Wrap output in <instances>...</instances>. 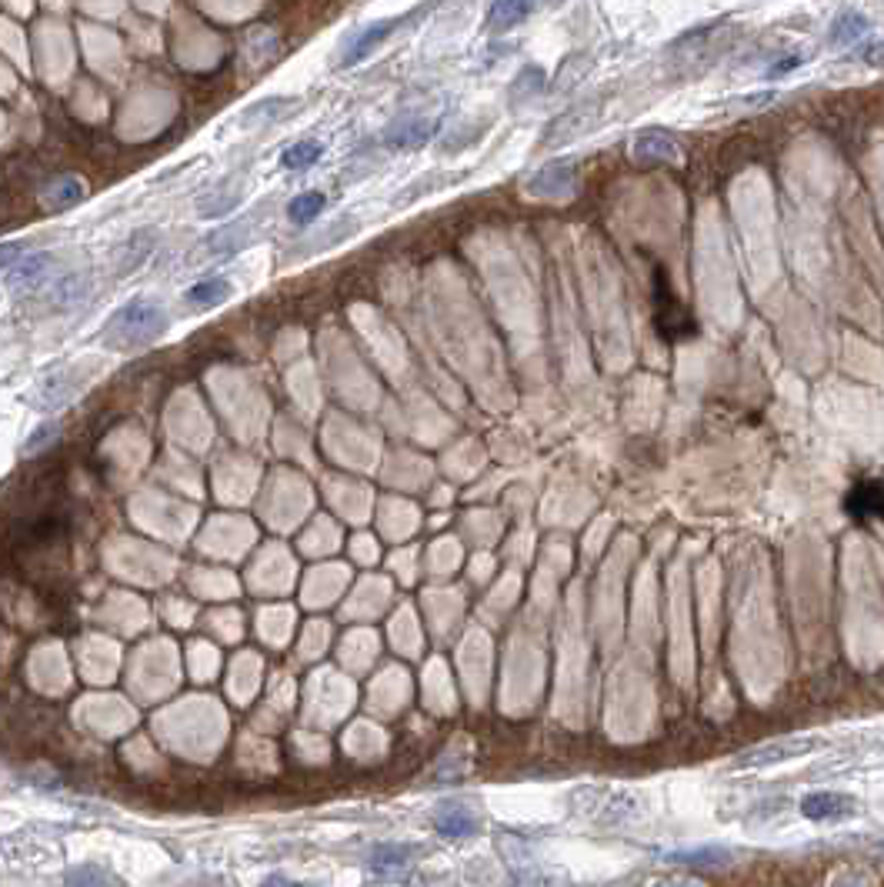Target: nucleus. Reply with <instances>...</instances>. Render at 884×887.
I'll list each match as a JSON object with an SVG mask.
<instances>
[{
  "label": "nucleus",
  "mask_w": 884,
  "mask_h": 887,
  "mask_svg": "<svg viewBox=\"0 0 884 887\" xmlns=\"http://www.w3.org/2000/svg\"><path fill=\"white\" fill-rule=\"evenodd\" d=\"M167 327H171V314H167L161 301H154V297H131L104 324L101 341L114 347V351H144L154 341H161Z\"/></svg>",
  "instance_id": "1"
},
{
  "label": "nucleus",
  "mask_w": 884,
  "mask_h": 887,
  "mask_svg": "<svg viewBox=\"0 0 884 887\" xmlns=\"http://www.w3.org/2000/svg\"><path fill=\"white\" fill-rule=\"evenodd\" d=\"M574 814H581L584 821L594 827H608V831H621V827H638L648 814V804L638 791L631 787H581L574 794Z\"/></svg>",
  "instance_id": "2"
},
{
  "label": "nucleus",
  "mask_w": 884,
  "mask_h": 887,
  "mask_svg": "<svg viewBox=\"0 0 884 887\" xmlns=\"http://www.w3.org/2000/svg\"><path fill=\"white\" fill-rule=\"evenodd\" d=\"M501 851L518 887H574V881L544 854V847L521 837H501Z\"/></svg>",
  "instance_id": "3"
},
{
  "label": "nucleus",
  "mask_w": 884,
  "mask_h": 887,
  "mask_svg": "<svg viewBox=\"0 0 884 887\" xmlns=\"http://www.w3.org/2000/svg\"><path fill=\"white\" fill-rule=\"evenodd\" d=\"M654 327H658V334L664 337V341H681V337L694 334V321L688 317V311L674 301V294L668 291V274L654 271Z\"/></svg>",
  "instance_id": "4"
},
{
  "label": "nucleus",
  "mask_w": 884,
  "mask_h": 887,
  "mask_svg": "<svg viewBox=\"0 0 884 887\" xmlns=\"http://www.w3.org/2000/svg\"><path fill=\"white\" fill-rule=\"evenodd\" d=\"M814 747H821V737H808V734H798V737H784V741H768L761 747H751L748 754H741L738 761H734V767H774V764H784V761H794V757H804L811 754Z\"/></svg>",
  "instance_id": "5"
},
{
  "label": "nucleus",
  "mask_w": 884,
  "mask_h": 887,
  "mask_svg": "<svg viewBox=\"0 0 884 887\" xmlns=\"http://www.w3.org/2000/svg\"><path fill=\"white\" fill-rule=\"evenodd\" d=\"M801 814L811 824H841L858 814V797L844 791H811L801 797Z\"/></svg>",
  "instance_id": "6"
},
{
  "label": "nucleus",
  "mask_w": 884,
  "mask_h": 887,
  "mask_svg": "<svg viewBox=\"0 0 884 887\" xmlns=\"http://www.w3.org/2000/svg\"><path fill=\"white\" fill-rule=\"evenodd\" d=\"M434 827L444 837H471L481 831V811L471 801H441L434 807Z\"/></svg>",
  "instance_id": "7"
},
{
  "label": "nucleus",
  "mask_w": 884,
  "mask_h": 887,
  "mask_svg": "<svg viewBox=\"0 0 884 887\" xmlns=\"http://www.w3.org/2000/svg\"><path fill=\"white\" fill-rule=\"evenodd\" d=\"M844 511L854 521H881L884 524V481H858L844 497Z\"/></svg>",
  "instance_id": "8"
},
{
  "label": "nucleus",
  "mask_w": 884,
  "mask_h": 887,
  "mask_svg": "<svg viewBox=\"0 0 884 887\" xmlns=\"http://www.w3.org/2000/svg\"><path fill=\"white\" fill-rule=\"evenodd\" d=\"M54 271V257L51 254H27L21 264H14L7 271V291L14 294H31L37 291Z\"/></svg>",
  "instance_id": "9"
},
{
  "label": "nucleus",
  "mask_w": 884,
  "mask_h": 887,
  "mask_svg": "<svg viewBox=\"0 0 884 887\" xmlns=\"http://www.w3.org/2000/svg\"><path fill=\"white\" fill-rule=\"evenodd\" d=\"M431 134H434V121L417 117V114H404V117H397L394 124H387L384 144L391 147V151H414V147H421Z\"/></svg>",
  "instance_id": "10"
},
{
  "label": "nucleus",
  "mask_w": 884,
  "mask_h": 887,
  "mask_svg": "<svg viewBox=\"0 0 884 887\" xmlns=\"http://www.w3.org/2000/svg\"><path fill=\"white\" fill-rule=\"evenodd\" d=\"M251 231H254V217H244V221H234V224L221 227V231L207 234V241L201 244V251H197V261H201V257L234 254L237 247H244L247 241H251Z\"/></svg>",
  "instance_id": "11"
},
{
  "label": "nucleus",
  "mask_w": 884,
  "mask_h": 887,
  "mask_svg": "<svg viewBox=\"0 0 884 887\" xmlns=\"http://www.w3.org/2000/svg\"><path fill=\"white\" fill-rule=\"evenodd\" d=\"M397 27H401V21H377V24H371V27H364V31H357V34L351 37V44L344 47L341 64H344V67L361 64L367 54L377 51V44H384L387 37H391V34L397 31Z\"/></svg>",
  "instance_id": "12"
},
{
  "label": "nucleus",
  "mask_w": 884,
  "mask_h": 887,
  "mask_svg": "<svg viewBox=\"0 0 884 887\" xmlns=\"http://www.w3.org/2000/svg\"><path fill=\"white\" fill-rule=\"evenodd\" d=\"M154 244H157V231H154V227H141V231H134L131 241H124L121 247H117V254H114L117 274L137 271V267H141L147 257H151Z\"/></svg>",
  "instance_id": "13"
},
{
  "label": "nucleus",
  "mask_w": 884,
  "mask_h": 887,
  "mask_svg": "<svg viewBox=\"0 0 884 887\" xmlns=\"http://www.w3.org/2000/svg\"><path fill=\"white\" fill-rule=\"evenodd\" d=\"M417 847L414 844H397V841H384L371 851V874L377 877H394L401 874L407 864L414 861Z\"/></svg>",
  "instance_id": "14"
},
{
  "label": "nucleus",
  "mask_w": 884,
  "mask_h": 887,
  "mask_svg": "<svg viewBox=\"0 0 884 887\" xmlns=\"http://www.w3.org/2000/svg\"><path fill=\"white\" fill-rule=\"evenodd\" d=\"M81 197H84L81 181H77V177H71V174H64V177H54V181L44 184L41 204L47 207V211H64V207L77 204Z\"/></svg>",
  "instance_id": "15"
},
{
  "label": "nucleus",
  "mask_w": 884,
  "mask_h": 887,
  "mask_svg": "<svg viewBox=\"0 0 884 887\" xmlns=\"http://www.w3.org/2000/svg\"><path fill=\"white\" fill-rule=\"evenodd\" d=\"M294 97H267V101H261V104H251L247 107V111L241 114V127H267V124H274V121H281L284 114H291L294 111Z\"/></svg>",
  "instance_id": "16"
},
{
  "label": "nucleus",
  "mask_w": 884,
  "mask_h": 887,
  "mask_svg": "<svg viewBox=\"0 0 884 887\" xmlns=\"http://www.w3.org/2000/svg\"><path fill=\"white\" fill-rule=\"evenodd\" d=\"M354 231H357V217H341V221H334L331 227H327V231H321V241H307V244H301V247H297V251L287 254V261H291V257H307V254H314V251H324V247L341 244L344 237H351Z\"/></svg>",
  "instance_id": "17"
},
{
  "label": "nucleus",
  "mask_w": 884,
  "mask_h": 887,
  "mask_svg": "<svg viewBox=\"0 0 884 887\" xmlns=\"http://www.w3.org/2000/svg\"><path fill=\"white\" fill-rule=\"evenodd\" d=\"M227 297H231V281H227V277H207V281L194 284L191 291H187V304L217 307L221 301H227Z\"/></svg>",
  "instance_id": "18"
},
{
  "label": "nucleus",
  "mask_w": 884,
  "mask_h": 887,
  "mask_svg": "<svg viewBox=\"0 0 884 887\" xmlns=\"http://www.w3.org/2000/svg\"><path fill=\"white\" fill-rule=\"evenodd\" d=\"M67 887H124V884L101 864H77L67 871Z\"/></svg>",
  "instance_id": "19"
},
{
  "label": "nucleus",
  "mask_w": 884,
  "mask_h": 887,
  "mask_svg": "<svg viewBox=\"0 0 884 887\" xmlns=\"http://www.w3.org/2000/svg\"><path fill=\"white\" fill-rule=\"evenodd\" d=\"M324 204H327V197H324V194H317V191L297 194L294 201L287 204V217H291V224H297V227H307V224H314L317 217H321Z\"/></svg>",
  "instance_id": "20"
},
{
  "label": "nucleus",
  "mask_w": 884,
  "mask_h": 887,
  "mask_svg": "<svg viewBox=\"0 0 884 887\" xmlns=\"http://www.w3.org/2000/svg\"><path fill=\"white\" fill-rule=\"evenodd\" d=\"M321 154H324V147L317 141H297L281 154V167H287V171H307V167H314L317 161H321Z\"/></svg>",
  "instance_id": "21"
},
{
  "label": "nucleus",
  "mask_w": 884,
  "mask_h": 887,
  "mask_svg": "<svg viewBox=\"0 0 884 887\" xmlns=\"http://www.w3.org/2000/svg\"><path fill=\"white\" fill-rule=\"evenodd\" d=\"M87 287H91V277H87V274H71V277H64V281H57V284H54L51 301H54L57 307H71V304H77V301H84V297H87Z\"/></svg>",
  "instance_id": "22"
},
{
  "label": "nucleus",
  "mask_w": 884,
  "mask_h": 887,
  "mask_svg": "<svg viewBox=\"0 0 884 887\" xmlns=\"http://www.w3.org/2000/svg\"><path fill=\"white\" fill-rule=\"evenodd\" d=\"M531 11H534L531 4H494L491 14H488V27L494 34L511 31V27H518Z\"/></svg>",
  "instance_id": "23"
},
{
  "label": "nucleus",
  "mask_w": 884,
  "mask_h": 887,
  "mask_svg": "<svg viewBox=\"0 0 884 887\" xmlns=\"http://www.w3.org/2000/svg\"><path fill=\"white\" fill-rule=\"evenodd\" d=\"M237 201H241V187H221V191L201 197V204H197V214H201V217H221L227 211H234Z\"/></svg>",
  "instance_id": "24"
},
{
  "label": "nucleus",
  "mask_w": 884,
  "mask_h": 887,
  "mask_svg": "<svg viewBox=\"0 0 884 887\" xmlns=\"http://www.w3.org/2000/svg\"><path fill=\"white\" fill-rule=\"evenodd\" d=\"M634 154L638 157H644V161H674V157H678V147H674L668 137H661V134H648V137H641L638 144H634Z\"/></svg>",
  "instance_id": "25"
},
{
  "label": "nucleus",
  "mask_w": 884,
  "mask_h": 887,
  "mask_svg": "<svg viewBox=\"0 0 884 887\" xmlns=\"http://www.w3.org/2000/svg\"><path fill=\"white\" fill-rule=\"evenodd\" d=\"M864 31V21L858 14H844L838 24L831 27V44H848L851 37H858Z\"/></svg>",
  "instance_id": "26"
},
{
  "label": "nucleus",
  "mask_w": 884,
  "mask_h": 887,
  "mask_svg": "<svg viewBox=\"0 0 884 887\" xmlns=\"http://www.w3.org/2000/svg\"><path fill=\"white\" fill-rule=\"evenodd\" d=\"M57 434H61V424H54V421H51V424H41V427H37V431L24 441V454H37L47 441H54Z\"/></svg>",
  "instance_id": "27"
},
{
  "label": "nucleus",
  "mask_w": 884,
  "mask_h": 887,
  "mask_svg": "<svg viewBox=\"0 0 884 887\" xmlns=\"http://www.w3.org/2000/svg\"><path fill=\"white\" fill-rule=\"evenodd\" d=\"M828 887H871V877L861 874V871H854V867H844V871H838V874L831 877Z\"/></svg>",
  "instance_id": "28"
},
{
  "label": "nucleus",
  "mask_w": 884,
  "mask_h": 887,
  "mask_svg": "<svg viewBox=\"0 0 884 887\" xmlns=\"http://www.w3.org/2000/svg\"><path fill=\"white\" fill-rule=\"evenodd\" d=\"M24 257H27V244L24 241L0 244V271H4V267H11V264H21Z\"/></svg>",
  "instance_id": "29"
},
{
  "label": "nucleus",
  "mask_w": 884,
  "mask_h": 887,
  "mask_svg": "<svg viewBox=\"0 0 884 887\" xmlns=\"http://www.w3.org/2000/svg\"><path fill=\"white\" fill-rule=\"evenodd\" d=\"M644 887H704V884L694 881V877H684V874H661V877H651Z\"/></svg>",
  "instance_id": "30"
},
{
  "label": "nucleus",
  "mask_w": 884,
  "mask_h": 887,
  "mask_svg": "<svg viewBox=\"0 0 884 887\" xmlns=\"http://www.w3.org/2000/svg\"><path fill=\"white\" fill-rule=\"evenodd\" d=\"M264 887H311V884H297V881H287L284 874H271L264 881Z\"/></svg>",
  "instance_id": "31"
},
{
  "label": "nucleus",
  "mask_w": 884,
  "mask_h": 887,
  "mask_svg": "<svg viewBox=\"0 0 884 887\" xmlns=\"http://www.w3.org/2000/svg\"><path fill=\"white\" fill-rule=\"evenodd\" d=\"M421 184H424V191H427V187H431L427 181H421ZM417 191H421V187H417ZM417 191H414V194H417ZM414 194H401V197H397V204H404V201H414Z\"/></svg>",
  "instance_id": "32"
}]
</instances>
